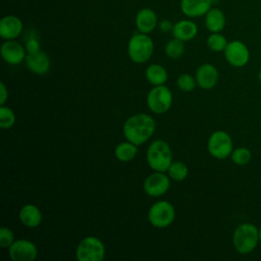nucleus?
I'll list each match as a JSON object with an SVG mask.
<instances>
[{"label":"nucleus","mask_w":261,"mask_h":261,"mask_svg":"<svg viewBox=\"0 0 261 261\" xmlns=\"http://www.w3.org/2000/svg\"><path fill=\"white\" fill-rule=\"evenodd\" d=\"M25 63L33 73L39 75L46 74L49 71L51 64L49 56L41 50L36 53H28L25 56Z\"/></svg>","instance_id":"2eb2a0df"},{"label":"nucleus","mask_w":261,"mask_h":261,"mask_svg":"<svg viewBox=\"0 0 261 261\" xmlns=\"http://www.w3.org/2000/svg\"><path fill=\"white\" fill-rule=\"evenodd\" d=\"M145 75L147 81L154 87L164 85L168 77L166 69L160 64H150L146 68Z\"/></svg>","instance_id":"412c9836"},{"label":"nucleus","mask_w":261,"mask_h":261,"mask_svg":"<svg viewBox=\"0 0 261 261\" xmlns=\"http://www.w3.org/2000/svg\"><path fill=\"white\" fill-rule=\"evenodd\" d=\"M138 152V146L132 142H122L115 148V157L121 162H127L135 158Z\"/></svg>","instance_id":"4be33fe9"},{"label":"nucleus","mask_w":261,"mask_h":261,"mask_svg":"<svg viewBox=\"0 0 261 261\" xmlns=\"http://www.w3.org/2000/svg\"><path fill=\"white\" fill-rule=\"evenodd\" d=\"M208 151L217 159H225L232 152V141L223 130L214 132L208 140Z\"/></svg>","instance_id":"6e6552de"},{"label":"nucleus","mask_w":261,"mask_h":261,"mask_svg":"<svg viewBox=\"0 0 261 261\" xmlns=\"http://www.w3.org/2000/svg\"><path fill=\"white\" fill-rule=\"evenodd\" d=\"M14 242L13 232L8 227L0 228V247L1 248H9Z\"/></svg>","instance_id":"c85d7f7f"},{"label":"nucleus","mask_w":261,"mask_h":261,"mask_svg":"<svg viewBox=\"0 0 261 261\" xmlns=\"http://www.w3.org/2000/svg\"><path fill=\"white\" fill-rule=\"evenodd\" d=\"M172 28H173V24L168 19H164L159 22V29L163 33H168L172 31Z\"/></svg>","instance_id":"2f4dec72"},{"label":"nucleus","mask_w":261,"mask_h":261,"mask_svg":"<svg viewBox=\"0 0 261 261\" xmlns=\"http://www.w3.org/2000/svg\"><path fill=\"white\" fill-rule=\"evenodd\" d=\"M25 50L28 53H36L40 51V43L36 38H30L25 42Z\"/></svg>","instance_id":"c756f323"},{"label":"nucleus","mask_w":261,"mask_h":261,"mask_svg":"<svg viewBox=\"0 0 261 261\" xmlns=\"http://www.w3.org/2000/svg\"><path fill=\"white\" fill-rule=\"evenodd\" d=\"M175 216L173 206L168 201H158L154 203L148 212L150 223L157 228H164L170 225Z\"/></svg>","instance_id":"423d86ee"},{"label":"nucleus","mask_w":261,"mask_h":261,"mask_svg":"<svg viewBox=\"0 0 261 261\" xmlns=\"http://www.w3.org/2000/svg\"><path fill=\"white\" fill-rule=\"evenodd\" d=\"M156 129V122L152 116L139 113L130 116L123 124V135L133 144L140 146L149 140Z\"/></svg>","instance_id":"f257e3e1"},{"label":"nucleus","mask_w":261,"mask_h":261,"mask_svg":"<svg viewBox=\"0 0 261 261\" xmlns=\"http://www.w3.org/2000/svg\"><path fill=\"white\" fill-rule=\"evenodd\" d=\"M230 157L237 165H246L251 160V152L247 148H238L231 152Z\"/></svg>","instance_id":"bb28decb"},{"label":"nucleus","mask_w":261,"mask_h":261,"mask_svg":"<svg viewBox=\"0 0 261 261\" xmlns=\"http://www.w3.org/2000/svg\"><path fill=\"white\" fill-rule=\"evenodd\" d=\"M196 80L188 73L180 74L176 80V85L179 90L184 92H192L196 87Z\"/></svg>","instance_id":"cd10ccee"},{"label":"nucleus","mask_w":261,"mask_h":261,"mask_svg":"<svg viewBox=\"0 0 261 261\" xmlns=\"http://www.w3.org/2000/svg\"><path fill=\"white\" fill-rule=\"evenodd\" d=\"M135 22L140 33L149 34L157 27V15L154 10L150 8H143L137 13Z\"/></svg>","instance_id":"f3484780"},{"label":"nucleus","mask_w":261,"mask_h":261,"mask_svg":"<svg viewBox=\"0 0 261 261\" xmlns=\"http://www.w3.org/2000/svg\"><path fill=\"white\" fill-rule=\"evenodd\" d=\"M22 29V21L17 16L7 15L0 20V36L4 40L16 39L21 34Z\"/></svg>","instance_id":"4468645a"},{"label":"nucleus","mask_w":261,"mask_h":261,"mask_svg":"<svg viewBox=\"0 0 261 261\" xmlns=\"http://www.w3.org/2000/svg\"><path fill=\"white\" fill-rule=\"evenodd\" d=\"M218 81V71L216 67L210 63H204L199 66L196 72V82L198 86L204 90L212 89Z\"/></svg>","instance_id":"ddd939ff"},{"label":"nucleus","mask_w":261,"mask_h":261,"mask_svg":"<svg viewBox=\"0 0 261 261\" xmlns=\"http://www.w3.org/2000/svg\"><path fill=\"white\" fill-rule=\"evenodd\" d=\"M259 242V230L251 223L239 225L232 236V243L236 250L241 254L252 252Z\"/></svg>","instance_id":"20e7f679"},{"label":"nucleus","mask_w":261,"mask_h":261,"mask_svg":"<svg viewBox=\"0 0 261 261\" xmlns=\"http://www.w3.org/2000/svg\"><path fill=\"white\" fill-rule=\"evenodd\" d=\"M185 52V45L184 41L179 39H172L167 42L165 45V54L172 59H177L179 58Z\"/></svg>","instance_id":"b1692460"},{"label":"nucleus","mask_w":261,"mask_h":261,"mask_svg":"<svg viewBox=\"0 0 261 261\" xmlns=\"http://www.w3.org/2000/svg\"><path fill=\"white\" fill-rule=\"evenodd\" d=\"M259 241L261 242V227L259 228Z\"/></svg>","instance_id":"473e14b6"},{"label":"nucleus","mask_w":261,"mask_h":261,"mask_svg":"<svg viewBox=\"0 0 261 261\" xmlns=\"http://www.w3.org/2000/svg\"><path fill=\"white\" fill-rule=\"evenodd\" d=\"M147 162L155 171H167L172 163V152L169 145L162 140L152 142L147 150Z\"/></svg>","instance_id":"f03ea898"},{"label":"nucleus","mask_w":261,"mask_h":261,"mask_svg":"<svg viewBox=\"0 0 261 261\" xmlns=\"http://www.w3.org/2000/svg\"><path fill=\"white\" fill-rule=\"evenodd\" d=\"M212 0H180V9L188 17H200L211 8Z\"/></svg>","instance_id":"dca6fc26"},{"label":"nucleus","mask_w":261,"mask_h":261,"mask_svg":"<svg viewBox=\"0 0 261 261\" xmlns=\"http://www.w3.org/2000/svg\"><path fill=\"white\" fill-rule=\"evenodd\" d=\"M171 33L176 39H179L184 42L190 41L196 37L198 33V27L192 20L182 19L173 24Z\"/></svg>","instance_id":"a211bd4d"},{"label":"nucleus","mask_w":261,"mask_h":261,"mask_svg":"<svg viewBox=\"0 0 261 261\" xmlns=\"http://www.w3.org/2000/svg\"><path fill=\"white\" fill-rule=\"evenodd\" d=\"M0 51L3 60L12 65L21 63L27 56L24 47L14 40H6L1 45Z\"/></svg>","instance_id":"f8f14e48"},{"label":"nucleus","mask_w":261,"mask_h":261,"mask_svg":"<svg viewBox=\"0 0 261 261\" xmlns=\"http://www.w3.org/2000/svg\"><path fill=\"white\" fill-rule=\"evenodd\" d=\"M205 25L211 33H219L225 25V16L218 8H210L205 14Z\"/></svg>","instance_id":"aec40b11"},{"label":"nucleus","mask_w":261,"mask_h":261,"mask_svg":"<svg viewBox=\"0 0 261 261\" xmlns=\"http://www.w3.org/2000/svg\"><path fill=\"white\" fill-rule=\"evenodd\" d=\"M9 256L13 261H34L38 250L36 245L28 240H17L8 248Z\"/></svg>","instance_id":"9b49d317"},{"label":"nucleus","mask_w":261,"mask_h":261,"mask_svg":"<svg viewBox=\"0 0 261 261\" xmlns=\"http://www.w3.org/2000/svg\"><path fill=\"white\" fill-rule=\"evenodd\" d=\"M226 45H227V42L225 37L219 33H212L207 38V46L210 50L214 52L224 51Z\"/></svg>","instance_id":"393cba45"},{"label":"nucleus","mask_w":261,"mask_h":261,"mask_svg":"<svg viewBox=\"0 0 261 261\" xmlns=\"http://www.w3.org/2000/svg\"><path fill=\"white\" fill-rule=\"evenodd\" d=\"M7 98H8V91L6 89L5 84L3 82H1V84H0V104L4 105Z\"/></svg>","instance_id":"7c9ffc66"},{"label":"nucleus","mask_w":261,"mask_h":261,"mask_svg":"<svg viewBox=\"0 0 261 261\" xmlns=\"http://www.w3.org/2000/svg\"><path fill=\"white\" fill-rule=\"evenodd\" d=\"M167 173L171 179L175 181H181L188 176L189 169L184 162L175 161L170 164V166L167 169Z\"/></svg>","instance_id":"5701e85b"},{"label":"nucleus","mask_w":261,"mask_h":261,"mask_svg":"<svg viewBox=\"0 0 261 261\" xmlns=\"http://www.w3.org/2000/svg\"><path fill=\"white\" fill-rule=\"evenodd\" d=\"M224 55L227 62L234 67H242L246 65L250 57L247 46L237 40L227 43L224 49Z\"/></svg>","instance_id":"1a4fd4ad"},{"label":"nucleus","mask_w":261,"mask_h":261,"mask_svg":"<svg viewBox=\"0 0 261 261\" xmlns=\"http://www.w3.org/2000/svg\"><path fill=\"white\" fill-rule=\"evenodd\" d=\"M18 216H19L20 222L23 225L31 228L37 227L42 222L41 210L33 204H27L22 206Z\"/></svg>","instance_id":"6ab92c4d"},{"label":"nucleus","mask_w":261,"mask_h":261,"mask_svg":"<svg viewBox=\"0 0 261 261\" xmlns=\"http://www.w3.org/2000/svg\"><path fill=\"white\" fill-rule=\"evenodd\" d=\"M15 114L14 112L4 105L0 107V126L2 128H9L15 122Z\"/></svg>","instance_id":"a878e982"},{"label":"nucleus","mask_w":261,"mask_h":261,"mask_svg":"<svg viewBox=\"0 0 261 261\" xmlns=\"http://www.w3.org/2000/svg\"><path fill=\"white\" fill-rule=\"evenodd\" d=\"M170 186V181L164 172L156 171L150 174L144 181L143 189L150 197H159L165 194Z\"/></svg>","instance_id":"9d476101"},{"label":"nucleus","mask_w":261,"mask_h":261,"mask_svg":"<svg viewBox=\"0 0 261 261\" xmlns=\"http://www.w3.org/2000/svg\"><path fill=\"white\" fill-rule=\"evenodd\" d=\"M259 80H260V82H261V70H260V72H259Z\"/></svg>","instance_id":"72a5a7b5"},{"label":"nucleus","mask_w":261,"mask_h":261,"mask_svg":"<svg viewBox=\"0 0 261 261\" xmlns=\"http://www.w3.org/2000/svg\"><path fill=\"white\" fill-rule=\"evenodd\" d=\"M147 104L152 112L163 114L168 111L172 104V94L164 85L155 86L148 93Z\"/></svg>","instance_id":"0eeeda50"},{"label":"nucleus","mask_w":261,"mask_h":261,"mask_svg":"<svg viewBox=\"0 0 261 261\" xmlns=\"http://www.w3.org/2000/svg\"><path fill=\"white\" fill-rule=\"evenodd\" d=\"M154 51V43L148 34L134 35L127 44V54L135 63H144L148 61Z\"/></svg>","instance_id":"7ed1b4c3"},{"label":"nucleus","mask_w":261,"mask_h":261,"mask_svg":"<svg viewBox=\"0 0 261 261\" xmlns=\"http://www.w3.org/2000/svg\"><path fill=\"white\" fill-rule=\"evenodd\" d=\"M79 261H102L105 257V247L96 237H86L83 239L75 252Z\"/></svg>","instance_id":"39448f33"}]
</instances>
